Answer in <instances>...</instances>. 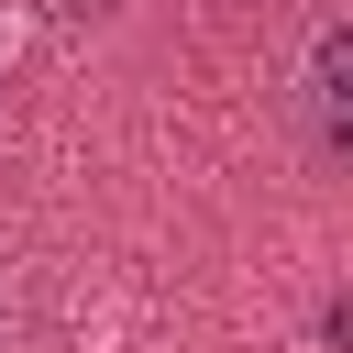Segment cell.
I'll use <instances>...</instances> for the list:
<instances>
[{
	"label": "cell",
	"mask_w": 353,
	"mask_h": 353,
	"mask_svg": "<svg viewBox=\"0 0 353 353\" xmlns=\"http://www.w3.org/2000/svg\"><path fill=\"white\" fill-rule=\"evenodd\" d=\"M320 342H331V353H353V298H320Z\"/></svg>",
	"instance_id": "7a4b0ae2"
},
{
	"label": "cell",
	"mask_w": 353,
	"mask_h": 353,
	"mask_svg": "<svg viewBox=\"0 0 353 353\" xmlns=\"http://www.w3.org/2000/svg\"><path fill=\"white\" fill-rule=\"evenodd\" d=\"M298 121L331 165H353V22H320L298 55Z\"/></svg>",
	"instance_id": "6da1fadb"
},
{
	"label": "cell",
	"mask_w": 353,
	"mask_h": 353,
	"mask_svg": "<svg viewBox=\"0 0 353 353\" xmlns=\"http://www.w3.org/2000/svg\"><path fill=\"white\" fill-rule=\"evenodd\" d=\"M66 11H99V0H66Z\"/></svg>",
	"instance_id": "3957f363"
}]
</instances>
